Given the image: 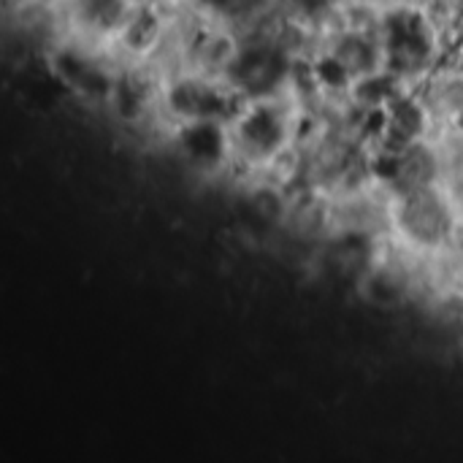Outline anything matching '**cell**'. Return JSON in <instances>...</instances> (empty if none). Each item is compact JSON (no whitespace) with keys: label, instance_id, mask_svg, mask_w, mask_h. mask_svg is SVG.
<instances>
[{"label":"cell","instance_id":"obj_2","mask_svg":"<svg viewBox=\"0 0 463 463\" xmlns=\"http://www.w3.org/2000/svg\"><path fill=\"white\" fill-rule=\"evenodd\" d=\"M437 133H463V62L445 60L415 90Z\"/></svg>","mask_w":463,"mask_h":463},{"label":"cell","instance_id":"obj_1","mask_svg":"<svg viewBox=\"0 0 463 463\" xmlns=\"http://www.w3.org/2000/svg\"><path fill=\"white\" fill-rule=\"evenodd\" d=\"M396 252L423 269V277L448 263L463 241V217L445 184L388 195V233Z\"/></svg>","mask_w":463,"mask_h":463}]
</instances>
